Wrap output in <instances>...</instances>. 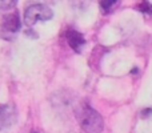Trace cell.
<instances>
[{
    "instance_id": "9",
    "label": "cell",
    "mask_w": 152,
    "mask_h": 133,
    "mask_svg": "<svg viewBox=\"0 0 152 133\" xmlns=\"http://www.w3.org/2000/svg\"><path fill=\"white\" fill-rule=\"evenodd\" d=\"M150 113H152V108H150V109H145V110H143V112H142V116H143V118H147Z\"/></svg>"
},
{
    "instance_id": "4",
    "label": "cell",
    "mask_w": 152,
    "mask_h": 133,
    "mask_svg": "<svg viewBox=\"0 0 152 133\" xmlns=\"http://www.w3.org/2000/svg\"><path fill=\"white\" fill-rule=\"evenodd\" d=\"M18 121V110L12 104L0 105V131L12 128Z\"/></svg>"
},
{
    "instance_id": "8",
    "label": "cell",
    "mask_w": 152,
    "mask_h": 133,
    "mask_svg": "<svg viewBox=\"0 0 152 133\" xmlns=\"http://www.w3.org/2000/svg\"><path fill=\"white\" fill-rule=\"evenodd\" d=\"M15 5V3H10V1H0V9H7V8H11Z\"/></svg>"
},
{
    "instance_id": "2",
    "label": "cell",
    "mask_w": 152,
    "mask_h": 133,
    "mask_svg": "<svg viewBox=\"0 0 152 133\" xmlns=\"http://www.w3.org/2000/svg\"><path fill=\"white\" fill-rule=\"evenodd\" d=\"M53 17V12L45 4H31L24 11V23L28 27H32L37 21H47Z\"/></svg>"
},
{
    "instance_id": "7",
    "label": "cell",
    "mask_w": 152,
    "mask_h": 133,
    "mask_svg": "<svg viewBox=\"0 0 152 133\" xmlns=\"http://www.w3.org/2000/svg\"><path fill=\"white\" fill-rule=\"evenodd\" d=\"M116 1H111V0H108V1H102L100 3V7L103 8V11L104 12H108V11L112 8V5H115Z\"/></svg>"
},
{
    "instance_id": "5",
    "label": "cell",
    "mask_w": 152,
    "mask_h": 133,
    "mask_svg": "<svg viewBox=\"0 0 152 133\" xmlns=\"http://www.w3.org/2000/svg\"><path fill=\"white\" fill-rule=\"evenodd\" d=\"M66 37H67V41H68L69 47L75 51V52L80 53L83 47L86 45V39L84 36L80 33V32L75 31V29H68L66 33Z\"/></svg>"
},
{
    "instance_id": "1",
    "label": "cell",
    "mask_w": 152,
    "mask_h": 133,
    "mask_svg": "<svg viewBox=\"0 0 152 133\" xmlns=\"http://www.w3.org/2000/svg\"><path fill=\"white\" fill-rule=\"evenodd\" d=\"M77 121L80 123V126L86 133H100L103 131V118L100 113H97L91 105L83 104L76 109Z\"/></svg>"
},
{
    "instance_id": "6",
    "label": "cell",
    "mask_w": 152,
    "mask_h": 133,
    "mask_svg": "<svg viewBox=\"0 0 152 133\" xmlns=\"http://www.w3.org/2000/svg\"><path fill=\"white\" fill-rule=\"evenodd\" d=\"M137 8H139L140 12L151 13V15H152V5H151L148 1H143V3H140V4L137 5Z\"/></svg>"
},
{
    "instance_id": "3",
    "label": "cell",
    "mask_w": 152,
    "mask_h": 133,
    "mask_svg": "<svg viewBox=\"0 0 152 133\" xmlns=\"http://www.w3.org/2000/svg\"><path fill=\"white\" fill-rule=\"evenodd\" d=\"M21 20L16 11L5 13L0 21V37L5 40H11L15 37V35L20 31Z\"/></svg>"
}]
</instances>
